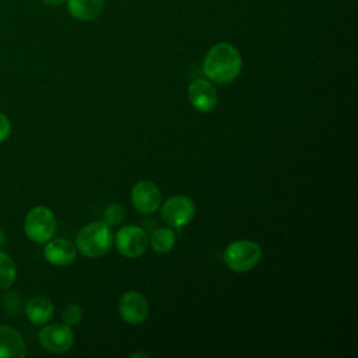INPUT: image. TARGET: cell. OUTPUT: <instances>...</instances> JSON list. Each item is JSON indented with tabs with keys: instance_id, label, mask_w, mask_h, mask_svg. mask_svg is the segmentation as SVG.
<instances>
[{
	"instance_id": "44dd1931",
	"label": "cell",
	"mask_w": 358,
	"mask_h": 358,
	"mask_svg": "<svg viewBox=\"0 0 358 358\" xmlns=\"http://www.w3.org/2000/svg\"><path fill=\"white\" fill-rule=\"evenodd\" d=\"M131 357L133 358H136V357H144L145 358V357H148V354L147 352H134V354H131Z\"/></svg>"
},
{
	"instance_id": "7402d4cb",
	"label": "cell",
	"mask_w": 358,
	"mask_h": 358,
	"mask_svg": "<svg viewBox=\"0 0 358 358\" xmlns=\"http://www.w3.org/2000/svg\"><path fill=\"white\" fill-rule=\"evenodd\" d=\"M4 239H6V238H4V232L0 229V246L4 243Z\"/></svg>"
},
{
	"instance_id": "e0dca14e",
	"label": "cell",
	"mask_w": 358,
	"mask_h": 358,
	"mask_svg": "<svg viewBox=\"0 0 358 358\" xmlns=\"http://www.w3.org/2000/svg\"><path fill=\"white\" fill-rule=\"evenodd\" d=\"M124 218H126V208L119 203L109 204L103 211V221L109 227L120 225L124 221Z\"/></svg>"
},
{
	"instance_id": "9c48e42d",
	"label": "cell",
	"mask_w": 358,
	"mask_h": 358,
	"mask_svg": "<svg viewBox=\"0 0 358 358\" xmlns=\"http://www.w3.org/2000/svg\"><path fill=\"white\" fill-rule=\"evenodd\" d=\"M187 99L197 112L210 113L218 103V94L210 80L194 78L187 87Z\"/></svg>"
},
{
	"instance_id": "3957f363",
	"label": "cell",
	"mask_w": 358,
	"mask_h": 358,
	"mask_svg": "<svg viewBox=\"0 0 358 358\" xmlns=\"http://www.w3.org/2000/svg\"><path fill=\"white\" fill-rule=\"evenodd\" d=\"M222 259L231 271L248 273L259 264L262 248L257 242L250 239L232 241L224 249Z\"/></svg>"
},
{
	"instance_id": "4fadbf2b",
	"label": "cell",
	"mask_w": 358,
	"mask_h": 358,
	"mask_svg": "<svg viewBox=\"0 0 358 358\" xmlns=\"http://www.w3.org/2000/svg\"><path fill=\"white\" fill-rule=\"evenodd\" d=\"M25 344L21 334L8 326H0V358L25 357Z\"/></svg>"
},
{
	"instance_id": "5bb4252c",
	"label": "cell",
	"mask_w": 358,
	"mask_h": 358,
	"mask_svg": "<svg viewBox=\"0 0 358 358\" xmlns=\"http://www.w3.org/2000/svg\"><path fill=\"white\" fill-rule=\"evenodd\" d=\"M55 313V306L46 296H34L25 305V316L34 324H46Z\"/></svg>"
},
{
	"instance_id": "5b68a950",
	"label": "cell",
	"mask_w": 358,
	"mask_h": 358,
	"mask_svg": "<svg viewBox=\"0 0 358 358\" xmlns=\"http://www.w3.org/2000/svg\"><path fill=\"white\" fill-rule=\"evenodd\" d=\"M161 207V218L171 228H183L196 214L194 201L186 194H173L166 199Z\"/></svg>"
},
{
	"instance_id": "2e32d148",
	"label": "cell",
	"mask_w": 358,
	"mask_h": 358,
	"mask_svg": "<svg viewBox=\"0 0 358 358\" xmlns=\"http://www.w3.org/2000/svg\"><path fill=\"white\" fill-rule=\"evenodd\" d=\"M17 277V267L14 260L6 252L0 250V289L13 285Z\"/></svg>"
},
{
	"instance_id": "8992f818",
	"label": "cell",
	"mask_w": 358,
	"mask_h": 358,
	"mask_svg": "<svg viewBox=\"0 0 358 358\" xmlns=\"http://www.w3.org/2000/svg\"><path fill=\"white\" fill-rule=\"evenodd\" d=\"M113 242L117 252L127 259L140 257L148 248L147 232L137 225H126L120 228L116 232Z\"/></svg>"
},
{
	"instance_id": "ac0fdd59",
	"label": "cell",
	"mask_w": 358,
	"mask_h": 358,
	"mask_svg": "<svg viewBox=\"0 0 358 358\" xmlns=\"http://www.w3.org/2000/svg\"><path fill=\"white\" fill-rule=\"evenodd\" d=\"M62 319H63V323L70 326V327L78 326L83 320L81 306L77 305V303H69L62 312Z\"/></svg>"
},
{
	"instance_id": "277c9868",
	"label": "cell",
	"mask_w": 358,
	"mask_h": 358,
	"mask_svg": "<svg viewBox=\"0 0 358 358\" xmlns=\"http://www.w3.org/2000/svg\"><path fill=\"white\" fill-rule=\"evenodd\" d=\"M24 232L32 242H48L56 232V217L53 211L46 206L31 208L24 220Z\"/></svg>"
},
{
	"instance_id": "ffe728a7",
	"label": "cell",
	"mask_w": 358,
	"mask_h": 358,
	"mask_svg": "<svg viewBox=\"0 0 358 358\" xmlns=\"http://www.w3.org/2000/svg\"><path fill=\"white\" fill-rule=\"evenodd\" d=\"M45 6H49V7H59L62 6L63 3H66V0H41Z\"/></svg>"
},
{
	"instance_id": "52a82bcc",
	"label": "cell",
	"mask_w": 358,
	"mask_h": 358,
	"mask_svg": "<svg viewBox=\"0 0 358 358\" xmlns=\"http://www.w3.org/2000/svg\"><path fill=\"white\" fill-rule=\"evenodd\" d=\"M38 341L43 350L53 354L67 352L74 344V333L64 323H52L41 329Z\"/></svg>"
},
{
	"instance_id": "7a4b0ae2",
	"label": "cell",
	"mask_w": 358,
	"mask_h": 358,
	"mask_svg": "<svg viewBox=\"0 0 358 358\" xmlns=\"http://www.w3.org/2000/svg\"><path fill=\"white\" fill-rule=\"evenodd\" d=\"M113 243V234L105 221H94L83 227L76 235V249L85 257H101Z\"/></svg>"
},
{
	"instance_id": "8fae6325",
	"label": "cell",
	"mask_w": 358,
	"mask_h": 358,
	"mask_svg": "<svg viewBox=\"0 0 358 358\" xmlns=\"http://www.w3.org/2000/svg\"><path fill=\"white\" fill-rule=\"evenodd\" d=\"M45 243L43 256L53 266H69L77 257L76 245L66 238H50Z\"/></svg>"
},
{
	"instance_id": "30bf717a",
	"label": "cell",
	"mask_w": 358,
	"mask_h": 358,
	"mask_svg": "<svg viewBox=\"0 0 358 358\" xmlns=\"http://www.w3.org/2000/svg\"><path fill=\"white\" fill-rule=\"evenodd\" d=\"M147 298L138 291H127L119 299V315L130 326L143 323L148 317Z\"/></svg>"
},
{
	"instance_id": "9a60e30c",
	"label": "cell",
	"mask_w": 358,
	"mask_h": 358,
	"mask_svg": "<svg viewBox=\"0 0 358 358\" xmlns=\"http://www.w3.org/2000/svg\"><path fill=\"white\" fill-rule=\"evenodd\" d=\"M176 243V235L171 227H161L151 235L150 245L157 253H168Z\"/></svg>"
},
{
	"instance_id": "6da1fadb",
	"label": "cell",
	"mask_w": 358,
	"mask_h": 358,
	"mask_svg": "<svg viewBox=\"0 0 358 358\" xmlns=\"http://www.w3.org/2000/svg\"><path fill=\"white\" fill-rule=\"evenodd\" d=\"M242 71V56L229 42L213 45L204 60L203 73L207 80L215 84H229L238 78Z\"/></svg>"
},
{
	"instance_id": "d6986e66",
	"label": "cell",
	"mask_w": 358,
	"mask_h": 358,
	"mask_svg": "<svg viewBox=\"0 0 358 358\" xmlns=\"http://www.w3.org/2000/svg\"><path fill=\"white\" fill-rule=\"evenodd\" d=\"M11 134V123L10 119L0 112V143L6 141Z\"/></svg>"
},
{
	"instance_id": "7c38bea8",
	"label": "cell",
	"mask_w": 358,
	"mask_h": 358,
	"mask_svg": "<svg viewBox=\"0 0 358 358\" xmlns=\"http://www.w3.org/2000/svg\"><path fill=\"white\" fill-rule=\"evenodd\" d=\"M66 4L70 15L78 21H92L105 8V0H66Z\"/></svg>"
},
{
	"instance_id": "ba28073f",
	"label": "cell",
	"mask_w": 358,
	"mask_h": 358,
	"mask_svg": "<svg viewBox=\"0 0 358 358\" xmlns=\"http://www.w3.org/2000/svg\"><path fill=\"white\" fill-rule=\"evenodd\" d=\"M130 201L133 207L141 214L155 213L162 201L161 190L157 183L148 179H141L131 187Z\"/></svg>"
}]
</instances>
